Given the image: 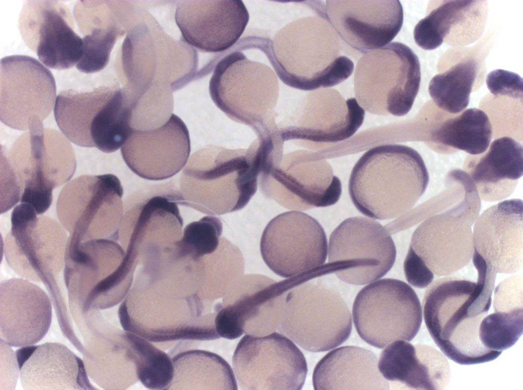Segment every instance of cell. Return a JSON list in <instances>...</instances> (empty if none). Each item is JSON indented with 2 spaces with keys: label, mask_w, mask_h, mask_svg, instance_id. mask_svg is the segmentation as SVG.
<instances>
[{
  "label": "cell",
  "mask_w": 523,
  "mask_h": 390,
  "mask_svg": "<svg viewBox=\"0 0 523 390\" xmlns=\"http://www.w3.org/2000/svg\"><path fill=\"white\" fill-rule=\"evenodd\" d=\"M477 275V281L457 276L438 279L427 288L422 301L430 335L448 358L460 365L489 362L502 353L485 348L479 336L491 304L496 275Z\"/></svg>",
  "instance_id": "cell-1"
},
{
  "label": "cell",
  "mask_w": 523,
  "mask_h": 390,
  "mask_svg": "<svg viewBox=\"0 0 523 390\" xmlns=\"http://www.w3.org/2000/svg\"><path fill=\"white\" fill-rule=\"evenodd\" d=\"M340 39L319 4L317 15L288 24L273 40L259 38L256 48L285 84L310 91L334 86L352 74L353 63L341 55Z\"/></svg>",
  "instance_id": "cell-2"
},
{
  "label": "cell",
  "mask_w": 523,
  "mask_h": 390,
  "mask_svg": "<svg viewBox=\"0 0 523 390\" xmlns=\"http://www.w3.org/2000/svg\"><path fill=\"white\" fill-rule=\"evenodd\" d=\"M76 161L73 149L59 132L31 124L9 151L1 148V198L15 205H32L38 215L51 205L53 190L68 181Z\"/></svg>",
  "instance_id": "cell-3"
},
{
  "label": "cell",
  "mask_w": 523,
  "mask_h": 390,
  "mask_svg": "<svg viewBox=\"0 0 523 390\" xmlns=\"http://www.w3.org/2000/svg\"><path fill=\"white\" fill-rule=\"evenodd\" d=\"M429 176L420 154L400 144L373 147L360 158L349 180L355 207L370 218L386 220L411 210L425 191Z\"/></svg>",
  "instance_id": "cell-4"
},
{
  "label": "cell",
  "mask_w": 523,
  "mask_h": 390,
  "mask_svg": "<svg viewBox=\"0 0 523 390\" xmlns=\"http://www.w3.org/2000/svg\"><path fill=\"white\" fill-rule=\"evenodd\" d=\"M256 141L246 149L208 146L193 153L180 177L178 204L212 216L244 207L262 171Z\"/></svg>",
  "instance_id": "cell-5"
},
{
  "label": "cell",
  "mask_w": 523,
  "mask_h": 390,
  "mask_svg": "<svg viewBox=\"0 0 523 390\" xmlns=\"http://www.w3.org/2000/svg\"><path fill=\"white\" fill-rule=\"evenodd\" d=\"M278 330L311 352L343 344L352 330L349 307L341 296L306 273L278 282Z\"/></svg>",
  "instance_id": "cell-6"
},
{
  "label": "cell",
  "mask_w": 523,
  "mask_h": 390,
  "mask_svg": "<svg viewBox=\"0 0 523 390\" xmlns=\"http://www.w3.org/2000/svg\"><path fill=\"white\" fill-rule=\"evenodd\" d=\"M235 48L216 64L209 82L210 97L232 120L251 127L257 136L267 135L277 127V76L268 66Z\"/></svg>",
  "instance_id": "cell-7"
},
{
  "label": "cell",
  "mask_w": 523,
  "mask_h": 390,
  "mask_svg": "<svg viewBox=\"0 0 523 390\" xmlns=\"http://www.w3.org/2000/svg\"><path fill=\"white\" fill-rule=\"evenodd\" d=\"M54 116L70 141L105 153L122 147L132 132L131 111L124 89L117 86L63 91L56 97Z\"/></svg>",
  "instance_id": "cell-8"
},
{
  "label": "cell",
  "mask_w": 523,
  "mask_h": 390,
  "mask_svg": "<svg viewBox=\"0 0 523 390\" xmlns=\"http://www.w3.org/2000/svg\"><path fill=\"white\" fill-rule=\"evenodd\" d=\"M420 81L416 55L405 44L393 42L359 60L354 75L355 99L370 113L404 116L413 106Z\"/></svg>",
  "instance_id": "cell-9"
},
{
  "label": "cell",
  "mask_w": 523,
  "mask_h": 390,
  "mask_svg": "<svg viewBox=\"0 0 523 390\" xmlns=\"http://www.w3.org/2000/svg\"><path fill=\"white\" fill-rule=\"evenodd\" d=\"M285 142L294 149L286 143L291 151L284 153L276 146L260 174L264 195L297 211L335 204L341 195L342 185L329 164L325 160H307L304 150Z\"/></svg>",
  "instance_id": "cell-10"
},
{
  "label": "cell",
  "mask_w": 523,
  "mask_h": 390,
  "mask_svg": "<svg viewBox=\"0 0 523 390\" xmlns=\"http://www.w3.org/2000/svg\"><path fill=\"white\" fill-rule=\"evenodd\" d=\"M123 195L120 180L112 174L82 175L66 184L58 196L56 212L69 233L68 241L118 240Z\"/></svg>",
  "instance_id": "cell-11"
},
{
  "label": "cell",
  "mask_w": 523,
  "mask_h": 390,
  "mask_svg": "<svg viewBox=\"0 0 523 390\" xmlns=\"http://www.w3.org/2000/svg\"><path fill=\"white\" fill-rule=\"evenodd\" d=\"M352 318L359 336L382 349L396 340L411 341L422 320L420 300L404 281L393 278L376 280L357 294Z\"/></svg>",
  "instance_id": "cell-12"
},
{
  "label": "cell",
  "mask_w": 523,
  "mask_h": 390,
  "mask_svg": "<svg viewBox=\"0 0 523 390\" xmlns=\"http://www.w3.org/2000/svg\"><path fill=\"white\" fill-rule=\"evenodd\" d=\"M137 266L115 241L93 239L67 242L64 268L67 288L86 305L98 298L117 304L128 294Z\"/></svg>",
  "instance_id": "cell-13"
},
{
  "label": "cell",
  "mask_w": 523,
  "mask_h": 390,
  "mask_svg": "<svg viewBox=\"0 0 523 390\" xmlns=\"http://www.w3.org/2000/svg\"><path fill=\"white\" fill-rule=\"evenodd\" d=\"M11 222L4 244L9 266L27 279L54 281L64 267L68 239L66 229L55 220L38 215L26 203L13 209Z\"/></svg>",
  "instance_id": "cell-14"
},
{
  "label": "cell",
  "mask_w": 523,
  "mask_h": 390,
  "mask_svg": "<svg viewBox=\"0 0 523 390\" xmlns=\"http://www.w3.org/2000/svg\"><path fill=\"white\" fill-rule=\"evenodd\" d=\"M328 274L342 281L364 285L376 280L392 267L394 243L377 221L364 217L343 221L331 233L328 246Z\"/></svg>",
  "instance_id": "cell-15"
},
{
  "label": "cell",
  "mask_w": 523,
  "mask_h": 390,
  "mask_svg": "<svg viewBox=\"0 0 523 390\" xmlns=\"http://www.w3.org/2000/svg\"><path fill=\"white\" fill-rule=\"evenodd\" d=\"M233 371L240 389L299 390L307 372L300 350L276 332L245 335L232 357Z\"/></svg>",
  "instance_id": "cell-16"
},
{
  "label": "cell",
  "mask_w": 523,
  "mask_h": 390,
  "mask_svg": "<svg viewBox=\"0 0 523 390\" xmlns=\"http://www.w3.org/2000/svg\"><path fill=\"white\" fill-rule=\"evenodd\" d=\"M327 240L320 223L301 211L280 214L265 227L260 249L267 266L289 278L321 268L327 255Z\"/></svg>",
  "instance_id": "cell-17"
},
{
  "label": "cell",
  "mask_w": 523,
  "mask_h": 390,
  "mask_svg": "<svg viewBox=\"0 0 523 390\" xmlns=\"http://www.w3.org/2000/svg\"><path fill=\"white\" fill-rule=\"evenodd\" d=\"M52 72L30 56L13 55L0 64V118L6 125L29 129L51 113L56 99Z\"/></svg>",
  "instance_id": "cell-18"
},
{
  "label": "cell",
  "mask_w": 523,
  "mask_h": 390,
  "mask_svg": "<svg viewBox=\"0 0 523 390\" xmlns=\"http://www.w3.org/2000/svg\"><path fill=\"white\" fill-rule=\"evenodd\" d=\"M137 203L124 215L118 240L142 265L159 258L182 236L177 190L171 187Z\"/></svg>",
  "instance_id": "cell-19"
},
{
  "label": "cell",
  "mask_w": 523,
  "mask_h": 390,
  "mask_svg": "<svg viewBox=\"0 0 523 390\" xmlns=\"http://www.w3.org/2000/svg\"><path fill=\"white\" fill-rule=\"evenodd\" d=\"M18 26L26 45L49 68L67 69L82 57V38L74 31L69 9L61 1H27L20 13Z\"/></svg>",
  "instance_id": "cell-20"
},
{
  "label": "cell",
  "mask_w": 523,
  "mask_h": 390,
  "mask_svg": "<svg viewBox=\"0 0 523 390\" xmlns=\"http://www.w3.org/2000/svg\"><path fill=\"white\" fill-rule=\"evenodd\" d=\"M323 5L326 17L339 38L362 53L390 43L403 23L399 1L329 0Z\"/></svg>",
  "instance_id": "cell-21"
},
{
  "label": "cell",
  "mask_w": 523,
  "mask_h": 390,
  "mask_svg": "<svg viewBox=\"0 0 523 390\" xmlns=\"http://www.w3.org/2000/svg\"><path fill=\"white\" fill-rule=\"evenodd\" d=\"M365 114L355 98L345 99L335 89H320L306 95L295 123L278 126V133L282 141L336 143L353 136Z\"/></svg>",
  "instance_id": "cell-22"
},
{
  "label": "cell",
  "mask_w": 523,
  "mask_h": 390,
  "mask_svg": "<svg viewBox=\"0 0 523 390\" xmlns=\"http://www.w3.org/2000/svg\"><path fill=\"white\" fill-rule=\"evenodd\" d=\"M175 21L184 40L207 53L230 48L243 34L249 13L240 0L181 1Z\"/></svg>",
  "instance_id": "cell-23"
},
{
  "label": "cell",
  "mask_w": 523,
  "mask_h": 390,
  "mask_svg": "<svg viewBox=\"0 0 523 390\" xmlns=\"http://www.w3.org/2000/svg\"><path fill=\"white\" fill-rule=\"evenodd\" d=\"M190 150L188 129L183 121L173 114L157 128L133 130L121 147L128 167L138 176L154 180L167 179L177 173L186 164Z\"/></svg>",
  "instance_id": "cell-24"
},
{
  "label": "cell",
  "mask_w": 523,
  "mask_h": 390,
  "mask_svg": "<svg viewBox=\"0 0 523 390\" xmlns=\"http://www.w3.org/2000/svg\"><path fill=\"white\" fill-rule=\"evenodd\" d=\"M472 225L451 209L431 216L414 231L408 253L438 276L466 266L473 252Z\"/></svg>",
  "instance_id": "cell-25"
},
{
  "label": "cell",
  "mask_w": 523,
  "mask_h": 390,
  "mask_svg": "<svg viewBox=\"0 0 523 390\" xmlns=\"http://www.w3.org/2000/svg\"><path fill=\"white\" fill-rule=\"evenodd\" d=\"M522 201L506 200L478 216L472 232L473 252L495 273L511 274L522 266Z\"/></svg>",
  "instance_id": "cell-26"
},
{
  "label": "cell",
  "mask_w": 523,
  "mask_h": 390,
  "mask_svg": "<svg viewBox=\"0 0 523 390\" xmlns=\"http://www.w3.org/2000/svg\"><path fill=\"white\" fill-rule=\"evenodd\" d=\"M52 306L39 287L19 278L0 284V337L8 345L22 347L38 343L51 323Z\"/></svg>",
  "instance_id": "cell-27"
},
{
  "label": "cell",
  "mask_w": 523,
  "mask_h": 390,
  "mask_svg": "<svg viewBox=\"0 0 523 390\" xmlns=\"http://www.w3.org/2000/svg\"><path fill=\"white\" fill-rule=\"evenodd\" d=\"M378 368L386 379L413 389H443L451 375L448 362L440 351L401 340L389 344L382 351Z\"/></svg>",
  "instance_id": "cell-28"
},
{
  "label": "cell",
  "mask_w": 523,
  "mask_h": 390,
  "mask_svg": "<svg viewBox=\"0 0 523 390\" xmlns=\"http://www.w3.org/2000/svg\"><path fill=\"white\" fill-rule=\"evenodd\" d=\"M316 390L389 389L378 368L376 355L357 346L337 348L317 364L313 374Z\"/></svg>",
  "instance_id": "cell-29"
},
{
  "label": "cell",
  "mask_w": 523,
  "mask_h": 390,
  "mask_svg": "<svg viewBox=\"0 0 523 390\" xmlns=\"http://www.w3.org/2000/svg\"><path fill=\"white\" fill-rule=\"evenodd\" d=\"M466 163L478 195L486 201L500 200L513 192L522 175V146L511 137H501L485 154L470 157Z\"/></svg>",
  "instance_id": "cell-30"
},
{
  "label": "cell",
  "mask_w": 523,
  "mask_h": 390,
  "mask_svg": "<svg viewBox=\"0 0 523 390\" xmlns=\"http://www.w3.org/2000/svg\"><path fill=\"white\" fill-rule=\"evenodd\" d=\"M267 276H243L223 297L218 311L215 327L220 337L232 340L249 334L260 315L263 304L272 295V283Z\"/></svg>",
  "instance_id": "cell-31"
},
{
  "label": "cell",
  "mask_w": 523,
  "mask_h": 390,
  "mask_svg": "<svg viewBox=\"0 0 523 390\" xmlns=\"http://www.w3.org/2000/svg\"><path fill=\"white\" fill-rule=\"evenodd\" d=\"M82 360L65 346L46 343L38 346L20 370V380H37L30 389H80L78 377Z\"/></svg>",
  "instance_id": "cell-32"
},
{
  "label": "cell",
  "mask_w": 523,
  "mask_h": 390,
  "mask_svg": "<svg viewBox=\"0 0 523 390\" xmlns=\"http://www.w3.org/2000/svg\"><path fill=\"white\" fill-rule=\"evenodd\" d=\"M476 1H446L421 19L414 29L415 43L425 50H433L447 41L454 31L476 29L481 14Z\"/></svg>",
  "instance_id": "cell-33"
},
{
  "label": "cell",
  "mask_w": 523,
  "mask_h": 390,
  "mask_svg": "<svg viewBox=\"0 0 523 390\" xmlns=\"http://www.w3.org/2000/svg\"><path fill=\"white\" fill-rule=\"evenodd\" d=\"M492 136L487 115L482 110L471 108L435 126L430 138L434 143L478 155L487 149Z\"/></svg>",
  "instance_id": "cell-34"
},
{
  "label": "cell",
  "mask_w": 523,
  "mask_h": 390,
  "mask_svg": "<svg viewBox=\"0 0 523 390\" xmlns=\"http://www.w3.org/2000/svg\"><path fill=\"white\" fill-rule=\"evenodd\" d=\"M478 69V61L469 58L434 76L428 90L436 106L451 114L463 111L468 105Z\"/></svg>",
  "instance_id": "cell-35"
},
{
  "label": "cell",
  "mask_w": 523,
  "mask_h": 390,
  "mask_svg": "<svg viewBox=\"0 0 523 390\" xmlns=\"http://www.w3.org/2000/svg\"><path fill=\"white\" fill-rule=\"evenodd\" d=\"M204 300L213 303L223 298L243 276L244 261L239 249L224 238L213 253L203 256Z\"/></svg>",
  "instance_id": "cell-36"
},
{
  "label": "cell",
  "mask_w": 523,
  "mask_h": 390,
  "mask_svg": "<svg viewBox=\"0 0 523 390\" xmlns=\"http://www.w3.org/2000/svg\"><path fill=\"white\" fill-rule=\"evenodd\" d=\"M124 335L137 379L149 389H169L174 376L172 358L142 336L125 330Z\"/></svg>",
  "instance_id": "cell-37"
},
{
  "label": "cell",
  "mask_w": 523,
  "mask_h": 390,
  "mask_svg": "<svg viewBox=\"0 0 523 390\" xmlns=\"http://www.w3.org/2000/svg\"><path fill=\"white\" fill-rule=\"evenodd\" d=\"M223 225L217 217L207 215L187 224L181 238L175 243L174 252L178 257L198 259L218 248Z\"/></svg>",
  "instance_id": "cell-38"
},
{
  "label": "cell",
  "mask_w": 523,
  "mask_h": 390,
  "mask_svg": "<svg viewBox=\"0 0 523 390\" xmlns=\"http://www.w3.org/2000/svg\"><path fill=\"white\" fill-rule=\"evenodd\" d=\"M523 310L496 311L487 315L481 321L479 336L483 346L492 351L502 352L512 346L522 334Z\"/></svg>",
  "instance_id": "cell-39"
},
{
  "label": "cell",
  "mask_w": 523,
  "mask_h": 390,
  "mask_svg": "<svg viewBox=\"0 0 523 390\" xmlns=\"http://www.w3.org/2000/svg\"><path fill=\"white\" fill-rule=\"evenodd\" d=\"M494 311L510 312L522 309V278L515 275L506 278L494 291Z\"/></svg>",
  "instance_id": "cell-40"
},
{
  "label": "cell",
  "mask_w": 523,
  "mask_h": 390,
  "mask_svg": "<svg viewBox=\"0 0 523 390\" xmlns=\"http://www.w3.org/2000/svg\"><path fill=\"white\" fill-rule=\"evenodd\" d=\"M486 84L495 96H507L522 101V79L516 73L500 69L493 70L487 75Z\"/></svg>",
  "instance_id": "cell-41"
},
{
  "label": "cell",
  "mask_w": 523,
  "mask_h": 390,
  "mask_svg": "<svg viewBox=\"0 0 523 390\" xmlns=\"http://www.w3.org/2000/svg\"><path fill=\"white\" fill-rule=\"evenodd\" d=\"M403 270L407 281L417 288L427 287L434 278V273L421 261L408 253L404 261Z\"/></svg>",
  "instance_id": "cell-42"
},
{
  "label": "cell",
  "mask_w": 523,
  "mask_h": 390,
  "mask_svg": "<svg viewBox=\"0 0 523 390\" xmlns=\"http://www.w3.org/2000/svg\"><path fill=\"white\" fill-rule=\"evenodd\" d=\"M38 346H26L16 351V358L20 370L23 365L32 355Z\"/></svg>",
  "instance_id": "cell-43"
}]
</instances>
